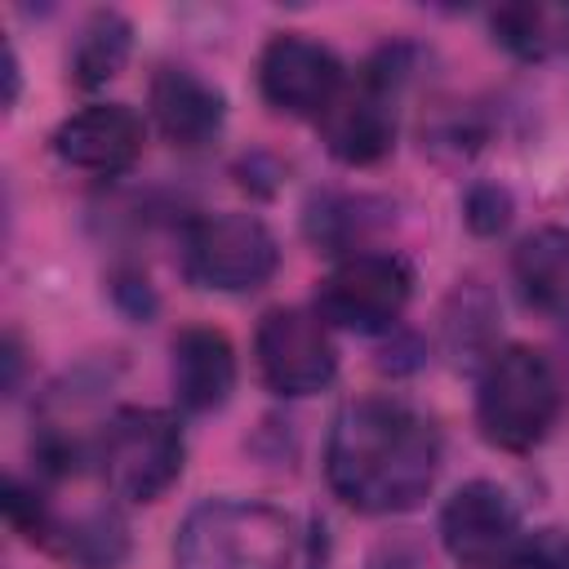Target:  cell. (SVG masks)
Segmentation results:
<instances>
[{"instance_id": "obj_1", "label": "cell", "mask_w": 569, "mask_h": 569, "mask_svg": "<svg viewBox=\"0 0 569 569\" xmlns=\"http://www.w3.org/2000/svg\"><path fill=\"white\" fill-rule=\"evenodd\" d=\"M329 489L365 516L413 511L440 476V431L391 396H360L338 409L325 449Z\"/></svg>"}, {"instance_id": "obj_2", "label": "cell", "mask_w": 569, "mask_h": 569, "mask_svg": "<svg viewBox=\"0 0 569 569\" xmlns=\"http://www.w3.org/2000/svg\"><path fill=\"white\" fill-rule=\"evenodd\" d=\"M293 520L258 498H209L173 538V569H293Z\"/></svg>"}, {"instance_id": "obj_3", "label": "cell", "mask_w": 569, "mask_h": 569, "mask_svg": "<svg viewBox=\"0 0 569 569\" xmlns=\"http://www.w3.org/2000/svg\"><path fill=\"white\" fill-rule=\"evenodd\" d=\"M556 413H560V382H556L551 360L525 342L493 347L476 382L480 436L507 453H525L542 445Z\"/></svg>"}, {"instance_id": "obj_4", "label": "cell", "mask_w": 569, "mask_h": 569, "mask_svg": "<svg viewBox=\"0 0 569 569\" xmlns=\"http://www.w3.org/2000/svg\"><path fill=\"white\" fill-rule=\"evenodd\" d=\"M89 458L98 462V476L116 498L156 502L182 476L187 436L169 409L124 405V409L107 413V422L93 436Z\"/></svg>"}, {"instance_id": "obj_5", "label": "cell", "mask_w": 569, "mask_h": 569, "mask_svg": "<svg viewBox=\"0 0 569 569\" xmlns=\"http://www.w3.org/2000/svg\"><path fill=\"white\" fill-rule=\"evenodd\" d=\"M182 267L187 280L218 293H253L280 267V244L271 227L253 213L222 209L191 218L182 231Z\"/></svg>"}, {"instance_id": "obj_6", "label": "cell", "mask_w": 569, "mask_h": 569, "mask_svg": "<svg viewBox=\"0 0 569 569\" xmlns=\"http://www.w3.org/2000/svg\"><path fill=\"white\" fill-rule=\"evenodd\" d=\"M409 293H413V271L405 258L356 249L342 262H333L329 276L320 280L316 316L351 333H382L405 316Z\"/></svg>"}, {"instance_id": "obj_7", "label": "cell", "mask_w": 569, "mask_h": 569, "mask_svg": "<svg viewBox=\"0 0 569 569\" xmlns=\"http://www.w3.org/2000/svg\"><path fill=\"white\" fill-rule=\"evenodd\" d=\"M400 80H405L400 53L396 49H382L356 76V84H347L342 98L316 120L333 160L360 169V164H378L391 151V142H396V89H400Z\"/></svg>"}, {"instance_id": "obj_8", "label": "cell", "mask_w": 569, "mask_h": 569, "mask_svg": "<svg viewBox=\"0 0 569 569\" xmlns=\"http://www.w3.org/2000/svg\"><path fill=\"white\" fill-rule=\"evenodd\" d=\"M253 360L276 396H316L338 373L329 325L302 307H271L253 333Z\"/></svg>"}, {"instance_id": "obj_9", "label": "cell", "mask_w": 569, "mask_h": 569, "mask_svg": "<svg viewBox=\"0 0 569 569\" xmlns=\"http://www.w3.org/2000/svg\"><path fill=\"white\" fill-rule=\"evenodd\" d=\"M258 89L271 111L320 120L342 98L347 67L329 44L307 40L298 31H280L258 53Z\"/></svg>"}, {"instance_id": "obj_10", "label": "cell", "mask_w": 569, "mask_h": 569, "mask_svg": "<svg viewBox=\"0 0 569 569\" xmlns=\"http://www.w3.org/2000/svg\"><path fill=\"white\" fill-rule=\"evenodd\" d=\"M520 538V507L498 480L458 485L440 511V542L458 569H502Z\"/></svg>"}, {"instance_id": "obj_11", "label": "cell", "mask_w": 569, "mask_h": 569, "mask_svg": "<svg viewBox=\"0 0 569 569\" xmlns=\"http://www.w3.org/2000/svg\"><path fill=\"white\" fill-rule=\"evenodd\" d=\"M53 151L80 173L116 178L142 156V120L124 102H89L53 129Z\"/></svg>"}, {"instance_id": "obj_12", "label": "cell", "mask_w": 569, "mask_h": 569, "mask_svg": "<svg viewBox=\"0 0 569 569\" xmlns=\"http://www.w3.org/2000/svg\"><path fill=\"white\" fill-rule=\"evenodd\" d=\"M151 116H156V129L173 147L200 151L222 133L227 98L218 84H209L204 76H196L187 67H160L151 76Z\"/></svg>"}, {"instance_id": "obj_13", "label": "cell", "mask_w": 569, "mask_h": 569, "mask_svg": "<svg viewBox=\"0 0 569 569\" xmlns=\"http://www.w3.org/2000/svg\"><path fill=\"white\" fill-rule=\"evenodd\" d=\"M173 400L187 413H213L231 400L236 391V351L222 329L213 325H191L173 338Z\"/></svg>"}, {"instance_id": "obj_14", "label": "cell", "mask_w": 569, "mask_h": 569, "mask_svg": "<svg viewBox=\"0 0 569 569\" xmlns=\"http://www.w3.org/2000/svg\"><path fill=\"white\" fill-rule=\"evenodd\" d=\"M511 276L533 311L569 320V227L529 231L511 253Z\"/></svg>"}, {"instance_id": "obj_15", "label": "cell", "mask_w": 569, "mask_h": 569, "mask_svg": "<svg viewBox=\"0 0 569 569\" xmlns=\"http://www.w3.org/2000/svg\"><path fill=\"white\" fill-rule=\"evenodd\" d=\"M493 40L520 62H547L569 49V0H520L489 13Z\"/></svg>"}, {"instance_id": "obj_16", "label": "cell", "mask_w": 569, "mask_h": 569, "mask_svg": "<svg viewBox=\"0 0 569 569\" xmlns=\"http://www.w3.org/2000/svg\"><path fill=\"white\" fill-rule=\"evenodd\" d=\"M129 49H133V27H129V18H120L116 9H98V13L84 22V31H80V40H76V49H71V80H76L80 89L107 84V80L120 76V67L129 62Z\"/></svg>"}, {"instance_id": "obj_17", "label": "cell", "mask_w": 569, "mask_h": 569, "mask_svg": "<svg viewBox=\"0 0 569 569\" xmlns=\"http://www.w3.org/2000/svg\"><path fill=\"white\" fill-rule=\"evenodd\" d=\"M58 551L84 569H116L124 556V525L111 511H93L76 525H62Z\"/></svg>"}, {"instance_id": "obj_18", "label": "cell", "mask_w": 569, "mask_h": 569, "mask_svg": "<svg viewBox=\"0 0 569 569\" xmlns=\"http://www.w3.org/2000/svg\"><path fill=\"white\" fill-rule=\"evenodd\" d=\"M4 516H9V525H13L27 542H40V547H53V551H58L62 520L53 516V507L44 502V493L31 489V485H22L18 476H9V489H4Z\"/></svg>"}, {"instance_id": "obj_19", "label": "cell", "mask_w": 569, "mask_h": 569, "mask_svg": "<svg viewBox=\"0 0 569 569\" xmlns=\"http://www.w3.org/2000/svg\"><path fill=\"white\" fill-rule=\"evenodd\" d=\"M502 569H569V533L565 529L525 533Z\"/></svg>"}, {"instance_id": "obj_20", "label": "cell", "mask_w": 569, "mask_h": 569, "mask_svg": "<svg viewBox=\"0 0 569 569\" xmlns=\"http://www.w3.org/2000/svg\"><path fill=\"white\" fill-rule=\"evenodd\" d=\"M462 218L476 236H498L507 222H511V196L507 187H493V182H480L467 191V204H462Z\"/></svg>"}, {"instance_id": "obj_21", "label": "cell", "mask_w": 569, "mask_h": 569, "mask_svg": "<svg viewBox=\"0 0 569 569\" xmlns=\"http://www.w3.org/2000/svg\"><path fill=\"white\" fill-rule=\"evenodd\" d=\"M4 369H9L4 373V391H13L18 387V373H22V351H18V338L13 333L4 338Z\"/></svg>"}, {"instance_id": "obj_22", "label": "cell", "mask_w": 569, "mask_h": 569, "mask_svg": "<svg viewBox=\"0 0 569 569\" xmlns=\"http://www.w3.org/2000/svg\"><path fill=\"white\" fill-rule=\"evenodd\" d=\"M369 569H413V556L400 551V547H387V551H378V556L369 560Z\"/></svg>"}, {"instance_id": "obj_23", "label": "cell", "mask_w": 569, "mask_h": 569, "mask_svg": "<svg viewBox=\"0 0 569 569\" xmlns=\"http://www.w3.org/2000/svg\"><path fill=\"white\" fill-rule=\"evenodd\" d=\"M4 80H9V98H4V102L13 107V102H18V53H13V49L4 53Z\"/></svg>"}]
</instances>
